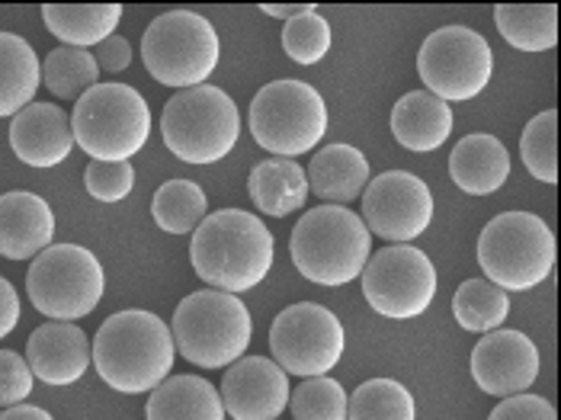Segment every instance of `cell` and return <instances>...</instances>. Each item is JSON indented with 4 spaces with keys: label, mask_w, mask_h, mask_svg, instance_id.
Masks as SVG:
<instances>
[{
    "label": "cell",
    "mask_w": 561,
    "mask_h": 420,
    "mask_svg": "<svg viewBox=\"0 0 561 420\" xmlns=\"http://www.w3.org/2000/svg\"><path fill=\"white\" fill-rule=\"evenodd\" d=\"M190 260L196 276L218 293H251L273 266V235L251 212H213L193 231Z\"/></svg>",
    "instance_id": "cell-1"
},
{
    "label": "cell",
    "mask_w": 561,
    "mask_h": 420,
    "mask_svg": "<svg viewBox=\"0 0 561 420\" xmlns=\"http://www.w3.org/2000/svg\"><path fill=\"white\" fill-rule=\"evenodd\" d=\"M100 378L123 395L154 391L171 376L176 343L171 328L141 308L110 315L90 343Z\"/></svg>",
    "instance_id": "cell-2"
},
{
    "label": "cell",
    "mask_w": 561,
    "mask_h": 420,
    "mask_svg": "<svg viewBox=\"0 0 561 420\" xmlns=\"http://www.w3.org/2000/svg\"><path fill=\"white\" fill-rule=\"evenodd\" d=\"M293 263L308 283L346 286L373 257V235L366 222L346 206L308 209L293 228Z\"/></svg>",
    "instance_id": "cell-3"
},
{
    "label": "cell",
    "mask_w": 561,
    "mask_h": 420,
    "mask_svg": "<svg viewBox=\"0 0 561 420\" xmlns=\"http://www.w3.org/2000/svg\"><path fill=\"white\" fill-rule=\"evenodd\" d=\"M171 334L186 363L199 370H225L244 356L254 321L238 295L203 290L176 305Z\"/></svg>",
    "instance_id": "cell-4"
},
{
    "label": "cell",
    "mask_w": 561,
    "mask_h": 420,
    "mask_svg": "<svg viewBox=\"0 0 561 420\" xmlns=\"http://www.w3.org/2000/svg\"><path fill=\"white\" fill-rule=\"evenodd\" d=\"M478 266L504 293L536 290L552 276L556 235L533 212H501L478 238Z\"/></svg>",
    "instance_id": "cell-5"
},
{
    "label": "cell",
    "mask_w": 561,
    "mask_h": 420,
    "mask_svg": "<svg viewBox=\"0 0 561 420\" xmlns=\"http://www.w3.org/2000/svg\"><path fill=\"white\" fill-rule=\"evenodd\" d=\"M161 135L183 164H218L241 138V113L221 87L176 90L161 113Z\"/></svg>",
    "instance_id": "cell-6"
},
{
    "label": "cell",
    "mask_w": 561,
    "mask_h": 420,
    "mask_svg": "<svg viewBox=\"0 0 561 420\" xmlns=\"http://www.w3.org/2000/svg\"><path fill=\"white\" fill-rule=\"evenodd\" d=\"M78 148L93 161H131L151 138V110L129 84H96L71 113Z\"/></svg>",
    "instance_id": "cell-7"
},
{
    "label": "cell",
    "mask_w": 561,
    "mask_h": 420,
    "mask_svg": "<svg viewBox=\"0 0 561 420\" xmlns=\"http://www.w3.org/2000/svg\"><path fill=\"white\" fill-rule=\"evenodd\" d=\"M221 43L216 26L193 10H168L145 30L141 58L148 75L164 87H203L218 68Z\"/></svg>",
    "instance_id": "cell-8"
},
{
    "label": "cell",
    "mask_w": 561,
    "mask_h": 420,
    "mask_svg": "<svg viewBox=\"0 0 561 420\" xmlns=\"http://www.w3.org/2000/svg\"><path fill=\"white\" fill-rule=\"evenodd\" d=\"M251 135L260 148L279 158H299L311 151L328 132L324 97L305 81H273L251 100Z\"/></svg>",
    "instance_id": "cell-9"
},
{
    "label": "cell",
    "mask_w": 561,
    "mask_h": 420,
    "mask_svg": "<svg viewBox=\"0 0 561 420\" xmlns=\"http://www.w3.org/2000/svg\"><path fill=\"white\" fill-rule=\"evenodd\" d=\"M106 293L103 266L93 253L78 245H51L45 248L30 273H26V295L55 321H78L87 318Z\"/></svg>",
    "instance_id": "cell-10"
},
{
    "label": "cell",
    "mask_w": 561,
    "mask_h": 420,
    "mask_svg": "<svg viewBox=\"0 0 561 420\" xmlns=\"http://www.w3.org/2000/svg\"><path fill=\"white\" fill-rule=\"evenodd\" d=\"M344 347L346 334L341 318L318 302H296L283 308L270 328L273 363L286 376H328L341 363Z\"/></svg>",
    "instance_id": "cell-11"
},
{
    "label": "cell",
    "mask_w": 561,
    "mask_h": 420,
    "mask_svg": "<svg viewBox=\"0 0 561 420\" xmlns=\"http://www.w3.org/2000/svg\"><path fill=\"white\" fill-rule=\"evenodd\" d=\"M417 71L427 93L439 97L443 103L476 100L491 84L494 52L488 39L469 26H443L421 45Z\"/></svg>",
    "instance_id": "cell-12"
},
{
    "label": "cell",
    "mask_w": 561,
    "mask_h": 420,
    "mask_svg": "<svg viewBox=\"0 0 561 420\" xmlns=\"http://www.w3.org/2000/svg\"><path fill=\"white\" fill-rule=\"evenodd\" d=\"M359 276L366 302L391 321L421 318L436 295V266L411 245H391L373 253Z\"/></svg>",
    "instance_id": "cell-13"
},
{
    "label": "cell",
    "mask_w": 561,
    "mask_h": 420,
    "mask_svg": "<svg viewBox=\"0 0 561 420\" xmlns=\"http://www.w3.org/2000/svg\"><path fill=\"white\" fill-rule=\"evenodd\" d=\"M359 218L366 222L369 235H379L394 245H408L431 228V186L408 170H386L366 183Z\"/></svg>",
    "instance_id": "cell-14"
},
{
    "label": "cell",
    "mask_w": 561,
    "mask_h": 420,
    "mask_svg": "<svg viewBox=\"0 0 561 420\" xmlns=\"http://www.w3.org/2000/svg\"><path fill=\"white\" fill-rule=\"evenodd\" d=\"M542 370L539 347L523 331H491L472 350V376L484 395L511 398L523 395Z\"/></svg>",
    "instance_id": "cell-15"
},
{
    "label": "cell",
    "mask_w": 561,
    "mask_h": 420,
    "mask_svg": "<svg viewBox=\"0 0 561 420\" xmlns=\"http://www.w3.org/2000/svg\"><path fill=\"white\" fill-rule=\"evenodd\" d=\"M221 408L231 420H276L289 405V376L266 356H241L221 378Z\"/></svg>",
    "instance_id": "cell-16"
},
{
    "label": "cell",
    "mask_w": 561,
    "mask_h": 420,
    "mask_svg": "<svg viewBox=\"0 0 561 420\" xmlns=\"http://www.w3.org/2000/svg\"><path fill=\"white\" fill-rule=\"evenodd\" d=\"M10 145L30 168H58L75 148L71 116L55 103H30L10 123Z\"/></svg>",
    "instance_id": "cell-17"
},
{
    "label": "cell",
    "mask_w": 561,
    "mask_h": 420,
    "mask_svg": "<svg viewBox=\"0 0 561 420\" xmlns=\"http://www.w3.org/2000/svg\"><path fill=\"white\" fill-rule=\"evenodd\" d=\"M26 363L45 385H75L93 363L87 334L71 321H48L26 343Z\"/></svg>",
    "instance_id": "cell-18"
},
{
    "label": "cell",
    "mask_w": 561,
    "mask_h": 420,
    "mask_svg": "<svg viewBox=\"0 0 561 420\" xmlns=\"http://www.w3.org/2000/svg\"><path fill=\"white\" fill-rule=\"evenodd\" d=\"M55 241V215L43 196L16 190L0 196V257L36 260Z\"/></svg>",
    "instance_id": "cell-19"
},
{
    "label": "cell",
    "mask_w": 561,
    "mask_h": 420,
    "mask_svg": "<svg viewBox=\"0 0 561 420\" xmlns=\"http://www.w3.org/2000/svg\"><path fill=\"white\" fill-rule=\"evenodd\" d=\"M449 177L469 196H491L511 177V151L494 135H466L449 155Z\"/></svg>",
    "instance_id": "cell-20"
},
{
    "label": "cell",
    "mask_w": 561,
    "mask_h": 420,
    "mask_svg": "<svg viewBox=\"0 0 561 420\" xmlns=\"http://www.w3.org/2000/svg\"><path fill=\"white\" fill-rule=\"evenodd\" d=\"M453 132V110L427 90L404 93L391 110V135L401 148L427 155L436 151Z\"/></svg>",
    "instance_id": "cell-21"
},
{
    "label": "cell",
    "mask_w": 561,
    "mask_h": 420,
    "mask_svg": "<svg viewBox=\"0 0 561 420\" xmlns=\"http://www.w3.org/2000/svg\"><path fill=\"white\" fill-rule=\"evenodd\" d=\"M308 193L321 196L328 206H344L363 196L369 183V161L353 145H328L308 164Z\"/></svg>",
    "instance_id": "cell-22"
},
{
    "label": "cell",
    "mask_w": 561,
    "mask_h": 420,
    "mask_svg": "<svg viewBox=\"0 0 561 420\" xmlns=\"http://www.w3.org/2000/svg\"><path fill=\"white\" fill-rule=\"evenodd\" d=\"M119 3H45L43 23L55 39L71 48L103 45L119 26Z\"/></svg>",
    "instance_id": "cell-23"
},
{
    "label": "cell",
    "mask_w": 561,
    "mask_h": 420,
    "mask_svg": "<svg viewBox=\"0 0 561 420\" xmlns=\"http://www.w3.org/2000/svg\"><path fill=\"white\" fill-rule=\"evenodd\" d=\"M248 193H251L257 212L273 215V218H286L305 206L308 177H305L302 164H296L293 158H270L251 170Z\"/></svg>",
    "instance_id": "cell-24"
},
{
    "label": "cell",
    "mask_w": 561,
    "mask_h": 420,
    "mask_svg": "<svg viewBox=\"0 0 561 420\" xmlns=\"http://www.w3.org/2000/svg\"><path fill=\"white\" fill-rule=\"evenodd\" d=\"M148 420H225L221 395L199 376H168L145 408Z\"/></svg>",
    "instance_id": "cell-25"
},
{
    "label": "cell",
    "mask_w": 561,
    "mask_h": 420,
    "mask_svg": "<svg viewBox=\"0 0 561 420\" xmlns=\"http://www.w3.org/2000/svg\"><path fill=\"white\" fill-rule=\"evenodd\" d=\"M43 84V61L23 36L0 33V120L23 113Z\"/></svg>",
    "instance_id": "cell-26"
},
{
    "label": "cell",
    "mask_w": 561,
    "mask_h": 420,
    "mask_svg": "<svg viewBox=\"0 0 561 420\" xmlns=\"http://www.w3.org/2000/svg\"><path fill=\"white\" fill-rule=\"evenodd\" d=\"M501 36L519 52H549L559 43V7L556 3H501L494 7Z\"/></svg>",
    "instance_id": "cell-27"
},
{
    "label": "cell",
    "mask_w": 561,
    "mask_h": 420,
    "mask_svg": "<svg viewBox=\"0 0 561 420\" xmlns=\"http://www.w3.org/2000/svg\"><path fill=\"white\" fill-rule=\"evenodd\" d=\"M154 225L168 235H193L209 215L206 190L193 180H168L151 200Z\"/></svg>",
    "instance_id": "cell-28"
},
{
    "label": "cell",
    "mask_w": 561,
    "mask_h": 420,
    "mask_svg": "<svg viewBox=\"0 0 561 420\" xmlns=\"http://www.w3.org/2000/svg\"><path fill=\"white\" fill-rule=\"evenodd\" d=\"M453 315L459 328L472 334H491L511 315V293L497 290L488 280H466L453 295Z\"/></svg>",
    "instance_id": "cell-29"
},
{
    "label": "cell",
    "mask_w": 561,
    "mask_h": 420,
    "mask_svg": "<svg viewBox=\"0 0 561 420\" xmlns=\"http://www.w3.org/2000/svg\"><path fill=\"white\" fill-rule=\"evenodd\" d=\"M346 420H417L414 395L394 378H369L350 395Z\"/></svg>",
    "instance_id": "cell-30"
},
{
    "label": "cell",
    "mask_w": 561,
    "mask_h": 420,
    "mask_svg": "<svg viewBox=\"0 0 561 420\" xmlns=\"http://www.w3.org/2000/svg\"><path fill=\"white\" fill-rule=\"evenodd\" d=\"M43 81L61 100H81L90 87L100 84L96 55H90L87 48L58 45L43 61Z\"/></svg>",
    "instance_id": "cell-31"
},
{
    "label": "cell",
    "mask_w": 561,
    "mask_h": 420,
    "mask_svg": "<svg viewBox=\"0 0 561 420\" xmlns=\"http://www.w3.org/2000/svg\"><path fill=\"white\" fill-rule=\"evenodd\" d=\"M519 155H523L526 170L539 183H559V113L556 110H546L526 123L523 138H519Z\"/></svg>",
    "instance_id": "cell-32"
},
{
    "label": "cell",
    "mask_w": 561,
    "mask_h": 420,
    "mask_svg": "<svg viewBox=\"0 0 561 420\" xmlns=\"http://www.w3.org/2000/svg\"><path fill=\"white\" fill-rule=\"evenodd\" d=\"M346 401L350 395L344 385L328 376L305 378L289 395V408L296 420H346Z\"/></svg>",
    "instance_id": "cell-33"
},
{
    "label": "cell",
    "mask_w": 561,
    "mask_h": 420,
    "mask_svg": "<svg viewBox=\"0 0 561 420\" xmlns=\"http://www.w3.org/2000/svg\"><path fill=\"white\" fill-rule=\"evenodd\" d=\"M331 43H334L331 23L318 10H308V13L289 20L283 26V48H286V55L296 65H318V61H324V55L331 52Z\"/></svg>",
    "instance_id": "cell-34"
},
{
    "label": "cell",
    "mask_w": 561,
    "mask_h": 420,
    "mask_svg": "<svg viewBox=\"0 0 561 420\" xmlns=\"http://www.w3.org/2000/svg\"><path fill=\"white\" fill-rule=\"evenodd\" d=\"M84 186L96 203H123L135 186V170L129 161H93L84 173Z\"/></svg>",
    "instance_id": "cell-35"
},
{
    "label": "cell",
    "mask_w": 561,
    "mask_h": 420,
    "mask_svg": "<svg viewBox=\"0 0 561 420\" xmlns=\"http://www.w3.org/2000/svg\"><path fill=\"white\" fill-rule=\"evenodd\" d=\"M33 370L30 363L13 353V350H0V408H13L23 405L33 395Z\"/></svg>",
    "instance_id": "cell-36"
},
{
    "label": "cell",
    "mask_w": 561,
    "mask_h": 420,
    "mask_svg": "<svg viewBox=\"0 0 561 420\" xmlns=\"http://www.w3.org/2000/svg\"><path fill=\"white\" fill-rule=\"evenodd\" d=\"M488 420H559V415L539 395H511L491 411Z\"/></svg>",
    "instance_id": "cell-37"
},
{
    "label": "cell",
    "mask_w": 561,
    "mask_h": 420,
    "mask_svg": "<svg viewBox=\"0 0 561 420\" xmlns=\"http://www.w3.org/2000/svg\"><path fill=\"white\" fill-rule=\"evenodd\" d=\"M96 65L103 71H126L131 65V45L123 36H110L106 43L100 45V55H96Z\"/></svg>",
    "instance_id": "cell-38"
},
{
    "label": "cell",
    "mask_w": 561,
    "mask_h": 420,
    "mask_svg": "<svg viewBox=\"0 0 561 420\" xmlns=\"http://www.w3.org/2000/svg\"><path fill=\"white\" fill-rule=\"evenodd\" d=\"M16 325H20V295L0 276V340L13 334Z\"/></svg>",
    "instance_id": "cell-39"
},
{
    "label": "cell",
    "mask_w": 561,
    "mask_h": 420,
    "mask_svg": "<svg viewBox=\"0 0 561 420\" xmlns=\"http://www.w3.org/2000/svg\"><path fill=\"white\" fill-rule=\"evenodd\" d=\"M266 16H273V20H296V16H302V13H308V10H318L314 3H263L260 7Z\"/></svg>",
    "instance_id": "cell-40"
},
{
    "label": "cell",
    "mask_w": 561,
    "mask_h": 420,
    "mask_svg": "<svg viewBox=\"0 0 561 420\" xmlns=\"http://www.w3.org/2000/svg\"><path fill=\"white\" fill-rule=\"evenodd\" d=\"M0 420H51V415L36 405H13L0 415Z\"/></svg>",
    "instance_id": "cell-41"
}]
</instances>
